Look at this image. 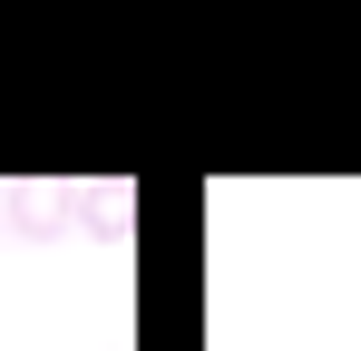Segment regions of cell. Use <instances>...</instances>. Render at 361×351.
Masks as SVG:
<instances>
[{"instance_id":"obj_1","label":"cell","mask_w":361,"mask_h":351,"mask_svg":"<svg viewBox=\"0 0 361 351\" xmlns=\"http://www.w3.org/2000/svg\"><path fill=\"white\" fill-rule=\"evenodd\" d=\"M10 234L49 244V234H59V195H30V185H20V195H10Z\"/></svg>"}]
</instances>
